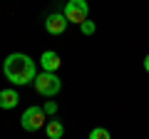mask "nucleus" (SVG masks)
Wrapping results in <instances>:
<instances>
[{
	"mask_svg": "<svg viewBox=\"0 0 149 139\" xmlns=\"http://www.w3.org/2000/svg\"><path fill=\"white\" fill-rule=\"evenodd\" d=\"M3 72L13 85H27V82H35L37 70H35V60L25 52H13L5 57L3 62Z\"/></svg>",
	"mask_w": 149,
	"mask_h": 139,
	"instance_id": "1",
	"label": "nucleus"
},
{
	"mask_svg": "<svg viewBox=\"0 0 149 139\" xmlns=\"http://www.w3.org/2000/svg\"><path fill=\"white\" fill-rule=\"evenodd\" d=\"M35 90L37 95H42V97H55L60 92V87H62V82H60V77L55 75V72H40V75L35 77Z\"/></svg>",
	"mask_w": 149,
	"mask_h": 139,
	"instance_id": "2",
	"label": "nucleus"
},
{
	"mask_svg": "<svg viewBox=\"0 0 149 139\" xmlns=\"http://www.w3.org/2000/svg\"><path fill=\"white\" fill-rule=\"evenodd\" d=\"M20 127L25 129V132H37V129H42L45 127V109L37 107V104L27 107L25 112H22V117H20Z\"/></svg>",
	"mask_w": 149,
	"mask_h": 139,
	"instance_id": "3",
	"label": "nucleus"
},
{
	"mask_svg": "<svg viewBox=\"0 0 149 139\" xmlns=\"http://www.w3.org/2000/svg\"><path fill=\"white\" fill-rule=\"evenodd\" d=\"M90 15V5H87V0H67V5H65V17L67 22H74V25H82Z\"/></svg>",
	"mask_w": 149,
	"mask_h": 139,
	"instance_id": "4",
	"label": "nucleus"
},
{
	"mask_svg": "<svg viewBox=\"0 0 149 139\" xmlns=\"http://www.w3.org/2000/svg\"><path fill=\"white\" fill-rule=\"evenodd\" d=\"M67 17H65V13H52V15L45 17V30L50 32V35H62L65 30H67Z\"/></svg>",
	"mask_w": 149,
	"mask_h": 139,
	"instance_id": "5",
	"label": "nucleus"
},
{
	"mask_svg": "<svg viewBox=\"0 0 149 139\" xmlns=\"http://www.w3.org/2000/svg\"><path fill=\"white\" fill-rule=\"evenodd\" d=\"M40 67H42V72H57L62 67V60H60V55L55 50H45L40 55Z\"/></svg>",
	"mask_w": 149,
	"mask_h": 139,
	"instance_id": "6",
	"label": "nucleus"
},
{
	"mask_svg": "<svg viewBox=\"0 0 149 139\" xmlns=\"http://www.w3.org/2000/svg\"><path fill=\"white\" fill-rule=\"evenodd\" d=\"M17 102H20V97H17L15 90H3L0 92V109H13V107H17Z\"/></svg>",
	"mask_w": 149,
	"mask_h": 139,
	"instance_id": "7",
	"label": "nucleus"
},
{
	"mask_svg": "<svg viewBox=\"0 0 149 139\" xmlns=\"http://www.w3.org/2000/svg\"><path fill=\"white\" fill-rule=\"evenodd\" d=\"M45 132H47L50 139H62L65 137V124L60 122V119H50L47 127H45Z\"/></svg>",
	"mask_w": 149,
	"mask_h": 139,
	"instance_id": "8",
	"label": "nucleus"
},
{
	"mask_svg": "<svg viewBox=\"0 0 149 139\" xmlns=\"http://www.w3.org/2000/svg\"><path fill=\"white\" fill-rule=\"evenodd\" d=\"M90 139H112V134L107 132L104 127H97V129H92V132H90Z\"/></svg>",
	"mask_w": 149,
	"mask_h": 139,
	"instance_id": "9",
	"label": "nucleus"
},
{
	"mask_svg": "<svg viewBox=\"0 0 149 139\" xmlns=\"http://www.w3.org/2000/svg\"><path fill=\"white\" fill-rule=\"evenodd\" d=\"M80 30H82V35H92L97 27H95V22H92V20H85V22L80 25Z\"/></svg>",
	"mask_w": 149,
	"mask_h": 139,
	"instance_id": "10",
	"label": "nucleus"
},
{
	"mask_svg": "<svg viewBox=\"0 0 149 139\" xmlns=\"http://www.w3.org/2000/svg\"><path fill=\"white\" fill-rule=\"evenodd\" d=\"M57 112V102H45V114H55Z\"/></svg>",
	"mask_w": 149,
	"mask_h": 139,
	"instance_id": "11",
	"label": "nucleus"
},
{
	"mask_svg": "<svg viewBox=\"0 0 149 139\" xmlns=\"http://www.w3.org/2000/svg\"><path fill=\"white\" fill-rule=\"evenodd\" d=\"M144 70H147V72H149V55H147V57H144Z\"/></svg>",
	"mask_w": 149,
	"mask_h": 139,
	"instance_id": "12",
	"label": "nucleus"
}]
</instances>
